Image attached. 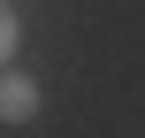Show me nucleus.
Segmentation results:
<instances>
[{
	"label": "nucleus",
	"mask_w": 145,
	"mask_h": 138,
	"mask_svg": "<svg viewBox=\"0 0 145 138\" xmlns=\"http://www.w3.org/2000/svg\"><path fill=\"white\" fill-rule=\"evenodd\" d=\"M38 115V85L31 77H0V123H31Z\"/></svg>",
	"instance_id": "1"
},
{
	"label": "nucleus",
	"mask_w": 145,
	"mask_h": 138,
	"mask_svg": "<svg viewBox=\"0 0 145 138\" xmlns=\"http://www.w3.org/2000/svg\"><path fill=\"white\" fill-rule=\"evenodd\" d=\"M15 54V15H8V0H0V61Z\"/></svg>",
	"instance_id": "2"
}]
</instances>
